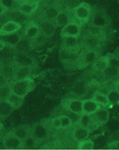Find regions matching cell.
Here are the masks:
<instances>
[{
	"mask_svg": "<svg viewBox=\"0 0 119 150\" xmlns=\"http://www.w3.org/2000/svg\"><path fill=\"white\" fill-rule=\"evenodd\" d=\"M94 126L97 129L98 127L105 125L110 119V112L106 108H100L96 112L91 115Z\"/></svg>",
	"mask_w": 119,
	"mask_h": 150,
	"instance_id": "4fadbf2b",
	"label": "cell"
},
{
	"mask_svg": "<svg viewBox=\"0 0 119 150\" xmlns=\"http://www.w3.org/2000/svg\"><path fill=\"white\" fill-rule=\"evenodd\" d=\"M3 69H4L3 68V64L0 62V73H3Z\"/></svg>",
	"mask_w": 119,
	"mask_h": 150,
	"instance_id": "b9f144b4",
	"label": "cell"
},
{
	"mask_svg": "<svg viewBox=\"0 0 119 150\" xmlns=\"http://www.w3.org/2000/svg\"><path fill=\"white\" fill-rule=\"evenodd\" d=\"M38 146L37 141L32 136V134L30 136H28L25 140L23 141V148L24 149H32V148H35Z\"/></svg>",
	"mask_w": 119,
	"mask_h": 150,
	"instance_id": "d6a6232c",
	"label": "cell"
},
{
	"mask_svg": "<svg viewBox=\"0 0 119 150\" xmlns=\"http://www.w3.org/2000/svg\"><path fill=\"white\" fill-rule=\"evenodd\" d=\"M78 120H77V122L81 125L82 127L87 128L90 132H92L93 130L97 129L96 127L94 126V123L92 121V118H91V115H87V114H82L78 116Z\"/></svg>",
	"mask_w": 119,
	"mask_h": 150,
	"instance_id": "484cf974",
	"label": "cell"
},
{
	"mask_svg": "<svg viewBox=\"0 0 119 150\" xmlns=\"http://www.w3.org/2000/svg\"><path fill=\"white\" fill-rule=\"evenodd\" d=\"M94 147V143L91 140L87 139L77 144V149H90Z\"/></svg>",
	"mask_w": 119,
	"mask_h": 150,
	"instance_id": "836d02e7",
	"label": "cell"
},
{
	"mask_svg": "<svg viewBox=\"0 0 119 150\" xmlns=\"http://www.w3.org/2000/svg\"><path fill=\"white\" fill-rule=\"evenodd\" d=\"M11 93L10 84L0 87V100H6Z\"/></svg>",
	"mask_w": 119,
	"mask_h": 150,
	"instance_id": "e575fe53",
	"label": "cell"
},
{
	"mask_svg": "<svg viewBox=\"0 0 119 150\" xmlns=\"http://www.w3.org/2000/svg\"><path fill=\"white\" fill-rule=\"evenodd\" d=\"M9 11V8L7 5H5L2 0H0V18L4 16Z\"/></svg>",
	"mask_w": 119,
	"mask_h": 150,
	"instance_id": "8d00e7d4",
	"label": "cell"
},
{
	"mask_svg": "<svg viewBox=\"0 0 119 150\" xmlns=\"http://www.w3.org/2000/svg\"><path fill=\"white\" fill-rule=\"evenodd\" d=\"M71 129V138L77 144L83 141L89 139L90 132L87 128L82 127L78 122H75Z\"/></svg>",
	"mask_w": 119,
	"mask_h": 150,
	"instance_id": "7c38bea8",
	"label": "cell"
},
{
	"mask_svg": "<svg viewBox=\"0 0 119 150\" xmlns=\"http://www.w3.org/2000/svg\"><path fill=\"white\" fill-rule=\"evenodd\" d=\"M103 45L102 35L88 33L82 38H80V46L84 50L99 51Z\"/></svg>",
	"mask_w": 119,
	"mask_h": 150,
	"instance_id": "5b68a950",
	"label": "cell"
},
{
	"mask_svg": "<svg viewBox=\"0 0 119 150\" xmlns=\"http://www.w3.org/2000/svg\"><path fill=\"white\" fill-rule=\"evenodd\" d=\"M100 57L101 56L98 51L84 50L81 54H79V57L77 62V68L82 70L89 67H92Z\"/></svg>",
	"mask_w": 119,
	"mask_h": 150,
	"instance_id": "277c9868",
	"label": "cell"
},
{
	"mask_svg": "<svg viewBox=\"0 0 119 150\" xmlns=\"http://www.w3.org/2000/svg\"><path fill=\"white\" fill-rule=\"evenodd\" d=\"M101 108H109V103H108V98L106 93L100 92V91H96L92 97H91Z\"/></svg>",
	"mask_w": 119,
	"mask_h": 150,
	"instance_id": "4316f807",
	"label": "cell"
},
{
	"mask_svg": "<svg viewBox=\"0 0 119 150\" xmlns=\"http://www.w3.org/2000/svg\"><path fill=\"white\" fill-rule=\"evenodd\" d=\"M3 146L7 149H23V142L15 136L10 131L4 134L2 137Z\"/></svg>",
	"mask_w": 119,
	"mask_h": 150,
	"instance_id": "8fae6325",
	"label": "cell"
},
{
	"mask_svg": "<svg viewBox=\"0 0 119 150\" xmlns=\"http://www.w3.org/2000/svg\"><path fill=\"white\" fill-rule=\"evenodd\" d=\"M103 74L104 75L106 78L108 79H114V78H118L119 76V70L113 68V67H106L103 71H102Z\"/></svg>",
	"mask_w": 119,
	"mask_h": 150,
	"instance_id": "1f68e13d",
	"label": "cell"
},
{
	"mask_svg": "<svg viewBox=\"0 0 119 150\" xmlns=\"http://www.w3.org/2000/svg\"><path fill=\"white\" fill-rule=\"evenodd\" d=\"M33 67H16L12 66V80L24 79L32 77Z\"/></svg>",
	"mask_w": 119,
	"mask_h": 150,
	"instance_id": "2e32d148",
	"label": "cell"
},
{
	"mask_svg": "<svg viewBox=\"0 0 119 150\" xmlns=\"http://www.w3.org/2000/svg\"><path fill=\"white\" fill-rule=\"evenodd\" d=\"M22 28H23V25L20 22L15 19L6 20L3 24V25L0 27V37L4 38L18 33L21 31Z\"/></svg>",
	"mask_w": 119,
	"mask_h": 150,
	"instance_id": "52a82bcc",
	"label": "cell"
},
{
	"mask_svg": "<svg viewBox=\"0 0 119 150\" xmlns=\"http://www.w3.org/2000/svg\"><path fill=\"white\" fill-rule=\"evenodd\" d=\"M41 33L45 38H51L57 30V25L53 21H49L46 19H41L38 24Z\"/></svg>",
	"mask_w": 119,
	"mask_h": 150,
	"instance_id": "ac0fdd59",
	"label": "cell"
},
{
	"mask_svg": "<svg viewBox=\"0 0 119 150\" xmlns=\"http://www.w3.org/2000/svg\"><path fill=\"white\" fill-rule=\"evenodd\" d=\"M17 110L7 100H0V121L4 120Z\"/></svg>",
	"mask_w": 119,
	"mask_h": 150,
	"instance_id": "603a6c76",
	"label": "cell"
},
{
	"mask_svg": "<svg viewBox=\"0 0 119 150\" xmlns=\"http://www.w3.org/2000/svg\"><path fill=\"white\" fill-rule=\"evenodd\" d=\"M10 82V81L8 76H6L4 73H0V87L9 85Z\"/></svg>",
	"mask_w": 119,
	"mask_h": 150,
	"instance_id": "d590c367",
	"label": "cell"
},
{
	"mask_svg": "<svg viewBox=\"0 0 119 150\" xmlns=\"http://www.w3.org/2000/svg\"><path fill=\"white\" fill-rule=\"evenodd\" d=\"M10 132L17 136L18 139H20L22 142L25 140L28 136L32 134V126L31 125H20L10 130Z\"/></svg>",
	"mask_w": 119,
	"mask_h": 150,
	"instance_id": "ffe728a7",
	"label": "cell"
},
{
	"mask_svg": "<svg viewBox=\"0 0 119 150\" xmlns=\"http://www.w3.org/2000/svg\"><path fill=\"white\" fill-rule=\"evenodd\" d=\"M81 33H82V25L72 19L67 25H65L61 29L60 34L62 38H81Z\"/></svg>",
	"mask_w": 119,
	"mask_h": 150,
	"instance_id": "30bf717a",
	"label": "cell"
},
{
	"mask_svg": "<svg viewBox=\"0 0 119 150\" xmlns=\"http://www.w3.org/2000/svg\"><path fill=\"white\" fill-rule=\"evenodd\" d=\"M59 55L62 62L65 64H77L79 57L77 50H68L63 47L60 50Z\"/></svg>",
	"mask_w": 119,
	"mask_h": 150,
	"instance_id": "e0dca14e",
	"label": "cell"
},
{
	"mask_svg": "<svg viewBox=\"0 0 119 150\" xmlns=\"http://www.w3.org/2000/svg\"><path fill=\"white\" fill-rule=\"evenodd\" d=\"M71 17L68 11L66 10H60V11L58 12L57 18L54 20V23L56 24L57 27H60L61 29L63 27H64L65 25H67L71 21Z\"/></svg>",
	"mask_w": 119,
	"mask_h": 150,
	"instance_id": "7402d4cb",
	"label": "cell"
},
{
	"mask_svg": "<svg viewBox=\"0 0 119 150\" xmlns=\"http://www.w3.org/2000/svg\"><path fill=\"white\" fill-rule=\"evenodd\" d=\"M16 109H18L19 108H21V106L23 105L24 103V98H22V97H19V96H17L13 93H10V95L6 99Z\"/></svg>",
	"mask_w": 119,
	"mask_h": 150,
	"instance_id": "4dcf8cb0",
	"label": "cell"
},
{
	"mask_svg": "<svg viewBox=\"0 0 119 150\" xmlns=\"http://www.w3.org/2000/svg\"><path fill=\"white\" fill-rule=\"evenodd\" d=\"M90 27L103 31L109 26L110 20L107 18V16L104 15V13L94 11L93 15L90 20Z\"/></svg>",
	"mask_w": 119,
	"mask_h": 150,
	"instance_id": "9c48e42d",
	"label": "cell"
},
{
	"mask_svg": "<svg viewBox=\"0 0 119 150\" xmlns=\"http://www.w3.org/2000/svg\"><path fill=\"white\" fill-rule=\"evenodd\" d=\"M40 34L41 31L38 24L35 21H29L24 29L23 37L28 39L29 41H32L37 39L40 36Z\"/></svg>",
	"mask_w": 119,
	"mask_h": 150,
	"instance_id": "5bb4252c",
	"label": "cell"
},
{
	"mask_svg": "<svg viewBox=\"0 0 119 150\" xmlns=\"http://www.w3.org/2000/svg\"><path fill=\"white\" fill-rule=\"evenodd\" d=\"M94 10L93 8L87 3H80L77 4L72 9V16L73 20L78 22L79 25H85L90 22Z\"/></svg>",
	"mask_w": 119,
	"mask_h": 150,
	"instance_id": "7a4b0ae2",
	"label": "cell"
},
{
	"mask_svg": "<svg viewBox=\"0 0 119 150\" xmlns=\"http://www.w3.org/2000/svg\"><path fill=\"white\" fill-rule=\"evenodd\" d=\"M62 108L68 112L80 116L83 114V100L78 97H66L62 100Z\"/></svg>",
	"mask_w": 119,
	"mask_h": 150,
	"instance_id": "8992f818",
	"label": "cell"
},
{
	"mask_svg": "<svg viewBox=\"0 0 119 150\" xmlns=\"http://www.w3.org/2000/svg\"><path fill=\"white\" fill-rule=\"evenodd\" d=\"M53 1V3L54 4H59V3H63V2H64V1H66V0H52Z\"/></svg>",
	"mask_w": 119,
	"mask_h": 150,
	"instance_id": "60d3db41",
	"label": "cell"
},
{
	"mask_svg": "<svg viewBox=\"0 0 119 150\" xmlns=\"http://www.w3.org/2000/svg\"><path fill=\"white\" fill-rule=\"evenodd\" d=\"M10 87L11 93L22 98H25L31 92L34 90L36 87V82L32 77L24 79L11 80L10 82Z\"/></svg>",
	"mask_w": 119,
	"mask_h": 150,
	"instance_id": "6da1fadb",
	"label": "cell"
},
{
	"mask_svg": "<svg viewBox=\"0 0 119 150\" xmlns=\"http://www.w3.org/2000/svg\"><path fill=\"white\" fill-rule=\"evenodd\" d=\"M107 98H108V103H109V108H114L116 106H118L119 104V93L118 91H116L114 88L110 89L108 91V93H106Z\"/></svg>",
	"mask_w": 119,
	"mask_h": 150,
	"instance_id": "83f0119b",
	"label": "cell"
},
{
	"mask_svg": "<svg viewBox=\"0 0 119 150\" xmlns=\"http://www.w3.org/2000/svg\"><path fill=\"white\" fill-rule=\"evenodd\" d=\"M22 38H23V35H21V34H19L18 33L12 34V35L4 37L3 40L1 41V43L4 44L5 46L11 47V48L15 49L17 47V45H18V43L22 40Z\"/></svg>",
	"mask_w": 119,
	"mask_h": 150,
	"instance_id": "d4e9b609",
	"label": "cell"
},
{
	"mask_svg": "<svg viewBox=\"0 0 119 150\" xmlns=\"http://www.w3.org/2000/svg\"><path fill=\"white\" fill-rule=\"evenodd\" d=\"M4 131H5V128L4 125L2 124V122L0 121V138H2L4 135Z\"/></svg>",
	"mask_w": 119,
	"mask_h": 150,
	"instance_id": "f35d334b",
	"label": "cell"
},
{
	"mask_svg": "<svg viewBox=\"0 0 119 150\" xmlns=\"http://www.w3.org/2000/svg\"><path fill=\"white\" fill-rule=\"evenodd\" d=\"M12 66L16 67H32L35 66V59L26 52H18L12 59Z\"/></svg>",
	"mask_w": 119,
	"mask_h": 150,
	"instance_id": "9a60e30c",
	"label": "cell"
},
{
	"mask_svg": "<svg viewBox=\"0 0 119 150\" xmlns=\"http://www.w3.org/2000/svg\"><path fill=\"white\" fill-rule=\"evenodd\" d=\"M51 131L45 123L44 120L35 123L32 126V136L37 141L38 144L41 145L49 141L51 135Z\"/></svg>",
	"mask_w": 119,
	"mask_h": 150,
	"instance_id": "3957f363",
	"label": "cell"
},
{
	"mask_svg": "<svg viewBox=\"0 0 119 150\" xmlns=\"http://www.w3.org/2000/svg\"><path fill=\"white\" fill-rule=\"evenodd\" d=\"M60 10L61 9L57 4L47 5L42 11V19H46V20L54 22Z\"/></svg>",
	"mask_w": 119,
	"mask_h": 150,
	"instance_id": "d6986e66",
	"label": "cell"
},
{
	"mask_svg": "<svg viewBox=\"0 0 119 150\" xmlns=\"http://www.w3.org/2000/svg\"><path fill=\"white\" fill-rule=\"evenodd\" d=\"M58 117H59V120H60L61 130H69V129H71L73 127L74 122L71 120V118L69 117L68 115L61 114Z\"/></svg>",
	"mask_w": 119,
	"mask_h": 150,
	"instance_id": "f546056e",
	"label": "cell"
},
{
	"mask_svg": "<svg viewBox=\"0 0 119 150\" xmlns=\"http://www.w3.org/2000/svg\"><path fill=\"white\" fill-rule=\"evenodd\" d=\"M108 148L111 149H119V141H112L108 144Z\"/></svg>",
	"mask_w": 119,
	"mask_h": 150,
	"instance_id": "74e56055",
	"label": "cell"
},
{
	"mask_svg": "<svg viewBox=\"0 0 119 150\" xmlns=\"http://www.w3.org/2000/svg\"><path fill=\"white\" fill-rule=\"evenodd\" d=\"M80 46V38H62V47L68 50H78Z\"/></svg>",
	"mask_w": 119,
	"mask_h": 150,
	"instance_id": "cb8c5ba5",
	"label": "cell"
},
{
	"mask_svg": "<svg viewBox=\"0 0 119 150\" xmlns=\"http://www.w3.org/2000/svg\"><path fill=\"white\" fill-rule=\"evenodd\" d=\"M38 9V3L31 0H22L18 8L17 11L24 17H32L33 16Z\"/></svg>",
	"mask_w": 119,
	"mask_h": 150,
	"instance_id": "ba28073f",
	"label": "cell"
},
{
	"mask_svg": "<svg viewBox=\"0 0 119 150\" xmlns=\"http://www.w3.org/2000/svg\"><path fill=\"white\" fill-rule=\"evenodd\" d=\"M101 107L92 99H84L83 100V113L87 115H92Z\"/></svg>",
	"mask_w": 119,
	"mask_h": 150,
	"instance_id": "44dd1931",
	"label": "cell"
},
{
	"mask_svg": "<svg viewBox=\"0 0 119 150\" xmlns=\"http://www.w3.org/2000/svg\"><path fill=\"white\" fill-rule=\"evenodd\" d=\"M113 88L119 93V79H117V80L114 82V84H113Z\"/></svg>",
	"mask_w": 119,
	"mask_h": 150,
	"instance_id": "ab89813d",
	"label": "cell"
},
{
	"mask_svg": "<svg viewBox=\"0 0 119 150\" xmlns=\"http://www.w3.org/2000/svg\"><path fill=\"white\" fill-rule=\"evenodd\" d=\"M104 57L107 67H113V68H116V69L119 70L118 56H117L116 54H113V53H109V54H107V55H105Z\"/></svg>",
	"mask_w": 119,
	"mask_h": 150,
	"instance_id": "f1b7e54d",
	"label": "cell"
}]
</instances>
